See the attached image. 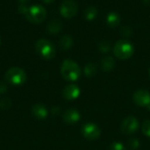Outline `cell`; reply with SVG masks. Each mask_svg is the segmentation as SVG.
Here are the masks:
<instances>
[{"instance_id":"obj_28","label":"cell","mask_w":150,"mask_h":150,"mask_svg":"<svg viewBox=\"0 0 150 150\" xmlns=\"http://www.w3.org/2000/svg\"><path fill=\"white\" fill-rule=\"evenodd\" d=\"M54 0H43V2L44 3H46V4H51V3H53Z\"/></svg>"},{"instance_id":"obj_32","label":"cell","mask_w":150,"mask_h":150,"mask_svg":"<svg viewBox=\"0 0 150 150\" xmlns=\"http://www.w3.org/2000/svg\"><path fill=\"white\" fill-rule=\"evenodd\" d=\"M149 77H150V67H149Z\"/></svg>"},{"instance_id":"obj_10","label":"cell","mask_w":150,"mask_h":150,"mask_svg":"<svg viewBox=\"0 0 150 150\" xmlns=\"http://www.w3.org/2000/svg\"><path fill=\"white\" fill-rule=\"evenodd\" d=\"M81 94V89L76 84L67 85L62 90V95L67 101H74L79 97Z\"/></svg>"},{"instance_id":"obj_29","label":"cell","mask_w":150,"mask_h":150,"mask_svg":"<svg viewBox=\"0 0 150 150\" xmlns=\"http://www.w3.org/2000/svg\"><path fill=\"white\" fill-rule=\"evenodd\" d=\"M19 1V3H21V4H26V3H28L30 0H18Z\"/></svg>"},{"instance_id":"obj_17","label":"cell","mask_w":150,"mask_h":150,"mask_svg":"<svg viewBox=\"0 0 150 150\" xmlns=\"http://www.w3.org/2000/svg\"><path fill=\"white\" fill-rule=\"evenodd\" d=\"M98 72V68L95 64L93 63H89L84 66L83 69V73L87 78H92L94 77Z\"/></svg>"},{"instance_id":"obj_25","label":"cell","mask_w":150,"mask_h":150,"mask_svg":"<svg viewBox=\"0 0 150 150\" xmlns=\"http://www.w3.org/2000/svg\"><path fill=\"white\" fill-rule=\"evenodd\" d=\"M18 11H19L20 13L25 14V15H26V13H27V11H28V10H29V7H27V5H26L25 4H20L18 5Z\"/></svg>"},{"instance_id":"obj_5","label":"cell","mask_w":150,"mask_h":150,"mask_svg":"<svg viewBox=\"0 0 150 150\" xmlns=\"http://www.w3.org/2000/svg\"><path fill=\"white\" fill-rule=\"evenodd\" d=\"M26 19L32 23L39 24L41 23L47 17V10L40 4H34L29 7L26 13Z\"/></svg>"},{"instance_id":"obj_26","label":"cell","mask_w":150,"mask_h":150,"mask_svg":"<svg viewBox=\"0 0 150 150\" xmlns=\"http://www.w3.org/2000/svg\"><path fill=\"white\" fill-rule=\"evenodd\" d=\"M7 91V85L4 81H0V94H4Z\"/></svg>"},{"instance_id":"obj_14","label":"cell","mask_w":150,"mask_h":150,"mask_svg":"<svg viewBox=\"0 0 150 150\" xmlns=\"http://www.w3.org/2000/svg\"><path fill=\"white\" fill-rule=\"evenodd\" d=\"M62 28V24L59 19H52L51 21H49V23L47 24V31L52 34H58Z\"/></svg>"},{"instance_id":"obj_33","label":"cell","mask_w":150,"mask_h":150,"mask_svg":"<svg viewBox=\"0 0 150 150\" xmlns=\"http://www.w3.org/2000/svg\"><path fill=\"white\" fill-rule=\"evenodd\" d=\"M0 44H1V39H0Z\"/></svg>"},{"instance_id":"obj_6","label":"cell","mask_w":150,"mask_h":150,"mask_svg":"<svg viewBox=\"0 0 150 150\" xmlns=\"http://www.w3.org/2000/svg\"><path fill=\"white\" fill-rule=\"evenodd\" d=\"M81 133L83 138H85L88 141L97 140L101 135L100 127L93 122H87L84 125H83Z\"/></svg>"},{"instance_id":"obj_12","label":"cell","mask_w":150,"mask_h":150,"mask_svg":"<svg viewBox=\"0 0 150 150\" xmlns=\"http://www.w3.org/2000/svg\"><path fill=\"white\" fill-rule=\"evenodd\" d=\"M32 114L35 118H37L38 119H45L47 117L48 112H47V110L45 107V105L40 104V103H37V104L33 106Z\"/></svg>"},{"instance_id":"obj_23","label":"cell","mask_w":150,"mask_h":150,"mask_svg":"<svg viewBox=\"0 0 150 150\" xmlns=\"http://www.w3.org/2000/svg\"><path fill=\"white\" fill-rule=\"evenodd\" d=\"M109 150H127L125 145L120 141H114L110 145V149Z\"/></svg>"},{"instance_id":"obj_20","label":"cell","mask_w":150,"mask_h":150,"mask_svg":"<svg viewBox=\"0 0 150 150\" xmlns=\"http://www.w3.org/2000/svg\"><path fill=\"white\" fill-rule=\"evenodd\" d=\"M98 49L102 53H107L111 50V43L107 41H102L98 44Z\"/></svg>"},{"instance_id":"obj_9","label":"cell","mask_w":150,"mask_h":150,"mask_svg":"<svg viewBox=\"0 0 150 150\" xmlns=\"http://www.w3.org/2000/svg\"><path fill=\"white\" fill-rule=\"evenodd\" d=\"M134 103L139 107H147L150 103V93L145 89H139L133 95Z\"/></svg>"},{"instance_id":"obj_15","label":"cell","mask_w":150,"mask_h":150,"mask_svg":"<svg viewBox=\"0 0 150 150\" xmlns=\"http://www.w3.org/2000/svg\"><path fill=\"white\" fill-rule=\"evenodd\" d=\"M106 23L110 27H115L120 23V17L115 11H111L106 16Z\"/></svg>"},{"instance_id":"obj_4","label":"cell","mask_w":150,"mask_h":150,"mask_svg":"<svg viewBox=\"0 0 150 150\" xmlns=\"http://www.w3.org/2000/svg\"><path fill=\"white\" fill-rule=\"evenodd\" d=\"M4 78L8 83L11 84L13 86H21L27 80V76H26L25 72L19 67L10 68L6 72Z\"/></svg>"},{"instance_id":"obj_1","label":"cell","mask_w":150,"mask_h":150,"mask_svg":"<svg viewBox=\"0 0 150 150\" xmlns=\"http://www.w3.org/2000/svg\"><path fill=\"white\" fill-rule=\"evenodd\" d=\"M61 74L66 80L76 81L81 76V68L72 59H65L61 65Z\"/></svg>"},{"instance_id":"obj_8","label":"cell","mask_w":150,"mask_h":150,"mask_svg":"<svg viewBox=\"0 0 150 150\" xmlns=\"http://www.w3.org/2000/svg\"><path fill=\"white\" fill-rule=\"evenodd\" d=\"M78 11V4L75 0H65L60 7V13L66 19L73 18Z\"/></svg>"},{"instance_id":"obj_7","label":"cell","mask_w":150,"mask_h":150,"mask_svg":"<svg viewBox=\"0 0 150 150\" xmlns=\"http://www.w3.org/2000/svg\"><path fill=\"white\" fill-rule=\"evenodd\" d=\"M140 124L138 119L134 116L127 117L120 125L121 132L126 135H131L136 133L139 129Z\"/></svg>"},{"instance_id":"obj_22","label":"cell","mask_w":150,"mask_h":150,"mask_svg":"<svg viewBox=\"0 0 150 150\" xmlns=\"http://www.w3.org/2000/svg\"><path fill=\"white\" fill-rule=\"evenodd\" d=\"M142 132L146 136L150 138V120H146L142 126Z\"/></svg>"},{"instance_id":"obj_2","label":"cell","mask_w":150,"mask_h":150,"mask_svg":"<svg viewBox=\"0 0 150 150\" xmlns=\"http://www.w3.org/2000/svg\"><path fill=\"white\" fill-rule=\"evenodd\" d=\"M134 53V46L127 39H120L113 46V54L119 59L126 60L130 58Z\"/></svg>"},{"instance_id":"obj_19","label":"cell","mask_w":150,"mask_h":150,"mask_svg":"<svg viewBox=\"0 0 150 150\" xmlns=\"http://www.w3.org/2000/svg\"><path fill=\"white\" fill-rule=\"evenodd\" d=\"M127 146L130 150H136L140 148V141L137 138L132 137L128 140Z\"/></svg>"},{"instance_id":"obj_31","label":"cell","mask_w":150,"mask_h":150,"mask_svg":"<svg viewBox=\"0 0 150 150\" xmlns=\"http://www.w3.org/2000/svg\"><path fill=\"white\" fill-rule=\"evenodd\" d=\"M146 108H147V109H148L149 111H150V103L149 104V105H148V106H147V107H146Z\"/></svg>"},{"instance_id":"obj_13","label":"cell","mask_w":150,"mask_h":150,"mask_svg":"<svg viewBox=\"0 0 150 150\" xmlns=\"http://www.w3.org/2000/svg\"><path fill=\"white\" fill-rule=\"evenodd\" d=\"M100 67L105 72H110L115 67V60L111 56L104 57L100 61Z\"/></svg>"},{"instance_id":"obj_11","label":"cell","mask_w":150,"mask_h":150,"mask_svg":"<svg viewBox=\"0 0 150 150\" xmlns=\"http://www.w3.org/2000/svg\"><path fill=\"white\" fill-rule=\"evenodd\" d=\"M62 118L65 123L73 125V124H76L80 120L81 115L80 112L76 109H68L63 112Z\"/></svg>"},{"instance_id":"obj_18","label":"cell","mask_w":150,"mask_h":150,"mask_svg":"<svg viewBox=\"0 0 150 150\" xmlns=\"http://www.w3.org/2000/svg\"><path fill=\"white\" fill-rule=\"evenodd\" d=\"M98 16V9L94 6H90L84 11V17L87 20H93Z\"/></svg>"},{"instance_id":"obj_30","label":"cell","mask_w":150,"mask_h":150,"mask_svg":"<svg viewBox=\"0 0 150 150\" xmlns=\"http://www.w3.org/2000/svg\"><path fill=\"white\" fill-rule=\"evenodd\" d=\"M144 2V4H148V5H150V0H142Z\"/></svg>"},{"instance_id":"obj_3","label":"cell","mask_w":150,"mask_h":150,"mask_svg":"<svg viewBox=\"0 0 150 150\" xmlns=\"http://www.w3.org/2000/svg\"><path fill=\"white\" fill-rule=\"evenodd\" d=\"M35 50L38 55L46 60L53 59L56 55L54 45L47 39H39L35 44Z\"/></svg>"},{"instance_id":"obj_21","label":"cell","mask_w":150,"mask_h":150,"mask_svg":"<svg viewBox=\"0 0 150 150\" xmlns=\"http://www.w3.org/2000/svg\"><path fill=\"white\" fill-rule=\"evenodd\" d=\"M120 32L125 38H128L133 34V30L129 26H122L120 29Z\"/></svg>"},{"instance_id":"obj_16","label":"cell","mask_w":150,"mask_h":150,"mask_svg":"<svg viewBox=\"0 0 150 150\" xmlns=\"http://www.w3.org/2000/svg\"><path fill=\"white\" fill-rule=\"evenodd\" d=\"M73 45V38L70 35H63L59 41V46L62 50H69Z\"/></svg>"},{"instance_id":"obj_27","label":"cell","mask_w":150,"mask_h":150,"mask_svg":"<svg viewBox=\"0 0 150 150\" xmlns=\"http://www.w3.org/2000/svg\"><path fill=\"white\" fill-rule=\"evenodd\" d=\"M60 111H61V110H60L59 107H54L51 110V112H52L53 115H58L60 113Z\"/></svg>"},{"instance_id":"obj_24","label":"cell","mask_w":150,"mask_h":150,"mask_svg":"<svg viewBox=\"0 0 150 150\" xmlns=\"http://www.w3.org/2000/svg\"><path fill=\"white\" fill-rule=\"evenodd\" d=\"M11 106V102L9 98H4L0 101V108L3 110H7Z\"/></svg>"}]
</instances>
